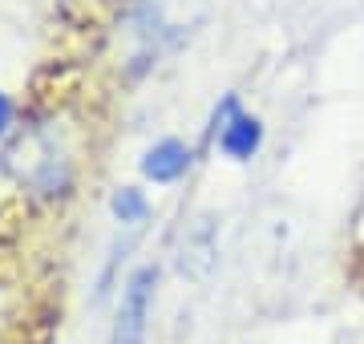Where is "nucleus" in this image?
Segmentation results:
<instances>
[{"mask_svg": "<svg viewBox=\"0 0 364 344\" xmlns=\"http://www.w3.org/2000/svg\"><path fill=\"white\" fill-rule=\"evenodd\" d=\"M4 171L13 174L25 190L45 195V199L65 195L69 183H73V174H69V158L61 154V146L53 142V134L41 130V126L25 130L13 146H9V150H4Z\"/></svg>", "mask_w": 364, "mask_h": 344, "instance_id": "obj_1", "label": "nucleus"}, {"mask_svg": "<svg viewBox=\"0 0 364 344\" xmlns=\"http://www.w3.org/2000/svg\"><path fill=\"white\" fill-rule=\"evenodd\" d=\"M198 21H203V0H138L134 4V33L142 37L138 61L174 49L182 37H191Z\"/></svg>", "mask_w": 364, "mask_h": 344, "instance_id": "obj_2", "label": "nucleus"}, {"mask_svg": "<svg viewBox=\"0 0 364 344\" xmlns=\"http://www.w3.org/2000/svg\"><path fill=\"white\" fill-rule=\"evenodd\" d=\"M215 146H219L223 158L231 162H251L263 146V122L247 109H239L235 97H227L215 109Z\"/></svg>", "mask_w": 364, "mask_h": 344, "instance_id": "obj_3", "label": "nucleus"}, {"mask_svg": "<svg viewBox=\"0 0 364 344\" xmlns=\"http://www.w3.org/2000/svg\"><path fill=\"white\" fill-rule=\"evenodd\" d=\"M154 288H158V267H138V272L122 284L114 332L146 336V324H150V312H154Z\"/></svg>", "mask_w": 364, "mask_h": 344, "instance_id": "obj_4", "label": "nucleus"}, {"mask_svg": "<svg viewBox=\"0 0 364 344\" xmlns=\"http://www.w3.org/2000/svg\"><path fill=\"white\" fill-rule=\"evenodd\" d=\"M186 171H191V146L178 138H162L142 154V174L150 183H178Z\"/></svg>", "mask_w": 364, "mask_h": 344, "instance_id": "obj_5", "label": "nucleus"}, {"mask_svg": "<svg viewBox=\"0 0 364 344\" xmlns=\"http://www.w3.org/2000/svg\"><path fill=\"white\" fill-rule=\"evenodd\" d=\"M215 231H210V223L203 219V227H195L191 235L182 239V255H178V267L186 272V276H195V279H203L215 267Z\"/></svg>", "mask_w": 364, "mask_h": 344, "instance_id": "obj_6", "label": "nucleus"}, {"mask_svg": "<svg viewBox=\"0 0 364 344\" xmlns=\"http://www.w3.org/2000/svg\"><path fill=\"white\" fill-rule=\"evenodd\" d=\"M109 211L122 227H142L150 219V199H146L138 186H122L114 190V199H109Z\"/></svg>", "mask_w": 364, "mask_h": 344, "instance_id": "obj_7", "label": "nucleus"}, {"mask_svg": "<svg viewBox=\"0 0 364 344\" xmlns=\"http://www.w3.org/2000/svg\"><path fill=\"white\" fill-rule=\"evenodd\" d=\"M13 118H16V106H13V97L9 93H0V138L13 130Z\"/></svg>", "mask_w": 364, "mask_h": 344, "instance_id": "obj_8", "label": "nucleus"}, {"mask_svg": "<svg viewBox=\"0 0 364 344\" xmlns=\"http://www.w3.org/2000/svg\"><path fill=\"white\" fill-rule=\"evenodd\" d=\"M109 344H146V336H134V332H114Z\"/></svg>", "mask_w": 364, "mask_h": 344, "instance_id": "obj_9", "label": "nucleus"}]
</instances>
